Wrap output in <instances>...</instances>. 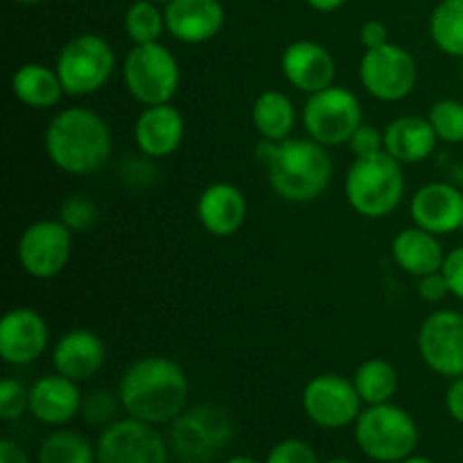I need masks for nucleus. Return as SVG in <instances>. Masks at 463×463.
<instances>
[{
  "mask_svg": "<svg viewBox=\"0 0 463 463\" xmlns=\"http://www.w3.org/2000/svg\"><path fill=\"white\" fill-rule=\"evenodd\" d=\"M188 393L185 371L175 360L161 355L136 360L118 387L127 414L149 425L172 423L185 410Z\"/></svg>",
  "mask_w": 463,
  "mask_h": 463,
  "instance_id": "f257e3e1",
  "label": "nucleus"
},
{
  "mask_svg": "<svg viewBox=\"0 0 463 463\" xmlns=\"http://www.w3.org/2000/svg\"><path fill=\"white\" fill-rule=\"evenodd\" d=\"M256 154L265 165L271 188L288 202H312L333 181V158L324 145L312 138L262 140Z\"/></svg>",
  "mask_w": 463,
  "mask_h": 463,
  "instance_id": "f03ea898",
  "label": "nucleus"
},
{
  "mask_svg": "<svg viewBox=\"0 0 463 463\" xmlns=\"http://www.w3.org/2000/svg\"><path fill=\"white\" fill-rule=\"evenodd\" d=\"M107 120L84 107L63 109L45 129V154L61 172L86 176L99 172L111 156Z\"/></svg>",
  "mask_w": 463,
  "mask_h": 463,
  "instance_id": "7ed1b4c3",
  "label": "nucleus"
},
{
  "mask_svg": "<svg viewBox=\"0 0 463 463\" xmlns=\"http://www.w3.org/2000/svg\"><path fill=\"white\" fill-rule=\"evenodd\" d=\"M405 194L402 163L387 149L353 161L346 175V199L355 213L369 220L392 215Z\"/></svg>",
  "mask_w": 463,
  "mask_h": 463,
  "instance_id": "20e7f679",
  "label": "nucleus"
},
{
  "mask_svg": "<svg viewBox=\"0 0 463 463\" xmlns=\"http://www.w3.org/2000/svg\"><path fill=\"white\" fill-rule=\"evenodd\" d=\"M233 432V419L224 407L202 402L172 420V455L179 463H213L226 450Z\"/></svg>",
  "mask_w": 463,
  "mask_h": 463,
  "instance_id": "39448f33",
  "label": "nucleus"
},
{
  "mask_svg": "<svg viewBox=\"0 0 463 463\" xmlns=\"http://www.w3.org/2000/svg\"><path fill=\"white\" fill-rule=\"evenodd\" d=\"M355 441L369 459L398 463L414 455L419 446V428L402 407L392 402L369 405L355 420Z\"/></svg>",
  "mask_w": 463,
  "mask_h": 463,
  "instance_id": "423d86ee",
  "label": "nucleus"
},
{
  "mask_svg": "<svg viewBox=\"0 0 463 463\" xmlns=\"http://www.w3.org/2000/svg\"><path fill=\"white\" fill-rule=\"evenodd\" d=\"M127 90L145 107L167 104L179 90L181 68L163 43H140L127 52L122 63Z\"/></svg>",
  "mask_w": 463,
  "mask_h": 463,
  "instance_id": "0eeeda50",
  "label": "nucleus"
},
{
  "mask_svg": "<svg viewBox=\"0 0 463 463\" xmlns=\"http://www.w3.org/2000/svg\"><path fill=\"white\" fill-rule=\"evenodd\" d=\"M116 52L107 39L98 34H80L68 41L57 57L59 80L66 95H90L102 89L113 75Z\"/></svg>",
  "mask_w": 463,
  "mask_h": 463,
  "instance_id": "6e6552de",
  "label": "nucleus"
},
{
  "mask_svg": "<svg viewBox=\"0 0 463 463\" xmlns=\"http://www.w3.org/2000/svg\"><path fill=\"white\" fill-rule=\"evenodd\" d=\"M362 118L364 113L357 95L342 86H328L312 93L303 107V127L307 136L324 147L348 143L362 125Z\"/></svg>",
  "mask_w": 463,
  "mask_h": 463,
  "instance_id": "1a4fd4ad",
  "label": "nucleus"
},
{
  "mask_svg": "<svg viewBox=\"0 0 463 463\" xmlns=\"http://www.w3.org/2000/svg\"><path fill=\"white\" fill-rule=\"evenodd\" d=\"M362 86L383 102H398L414 90L419 80L416 59L396 43L366 50L360 61Z\"/></svg>",
  "mask_w": 463,
  "mask_h": 463,
  "instance_id": "9d476101",
  "label": "nucleus"
},
{
  "mask_svg": "<svg viewBox=\"0 0 463 463\" xmlns=\"http://www.w3.org/2000/svg\"><path fill=\"white\" fill-rule=\"evenodd\" d=\"M72 256V231L61 220H39L18 240V262L32 279L48 280L66 269Z\"/></svg>",
  "mask_w": 463,
  "mask_h": 463,
  "instance_id": "9b49d317",
  "label": "nucleus"
},
{
  "mask_svg": "<svg viewBox=\"0 0 463 463\" xmlns=\"http://www.w3.org/2000/svg\"><path fill=\"white\" fill-rule=\"evenodd\" d=\"M303 411L319 428L342 430L355 423L362 414V398L353 380L324 373L312 378L303 389Z\"/></svg>",
  "mask_w": 463,
  "mask_h": 463,
  "instance_id": "f8f14e48",
  "label": "nucleus"
},
{
  "mask_svg": "<svg viewBox=\"0 0 463 463\" xmlns=\"http://www.w3.org/2000/svg\"><path fill=\"white\" fill-rule=\"evenodd\" d=\"M98 463H167L165 441L154 425L138 419L116 420L99 437Z\"/></svg>",
  "mask_w": 463,
  "mask_h": 463,
  "instance_id": "ddd939ff",
  "label": "nucleus"
},
{
  "mask_svg": "<svg viewBox=\"0 0 463 463\" xmlns=\"http://www.w3.org/2000/svg\"><path fill=\"white\" fill-rule=\"evenodd\" d=\"M419 353L430 371L443 378L463 375V312L437 310L419 330Z\"/></svg>",
  "mask_w": 463,
  "mask_h": 463,
  "instance_id": "4468645a",
  "label": "nucleus"
},
{
  "mask_svg": "<svg viewBox=\"0 0 463 463\" xmlns=\"http://www.w3.org/2000/svg\"><path fill=\"white\" fill-rule=\"evenodd\" d=\"M48 324L32 307H14L0 321V357L7 364L25 366L48 348Z\"/></svg>",
  "mask_w": 463,
  "mask_h": 463,
  "instance_id": "2eb2a0df",
  "label": "nucleus"
},
{
  "mask_svg": "<svg viewBox=\"0 0 463 463\" xmlns=\"http://www.w3.org/2000/svg\"><path fill=\"white\" fill-rule=\"evenodd\" d=\"M416 226L434 235L455 233L463 226V194L455 185L434 181L416 190L410 203Z\"/></svg>",
  "mask_w": 463,
  "mask_h": 463,
  "instance_id": "dca6fc26",
  "label": "nucleus"
},
{
  "mask_svg": "<svg viewBox=\"0 0 463 463\" xmlns=\"http://www.w3.org/2000/svg\"><path fill=\"white\" fill-rule=\"evenodd\" d=\"M280 71L294 89L303 93H319L335 81V59L317 41H297L288 45L280 57Z\"/></svg>",
  "mask_w": 463,
  "mask_h": 463,
  "instance_id": "f3484780",
  "label": "nucleus"
},
{
  "mask_svg": "<svg viewBox=\"0 0 463 463\" xmlns=\"http://www.w3.org/2000/svg\"><path fill=\"white\" fill-rule=\"evenodd\" d=\"M184 116L170 102L145 107L134 125L136 147L147 158L172 156L184 143Z\"/></svg>",
  "mask_w": 463,
  "mask_h": 463,
  "instance_id": "a211bd4d",
  "label": "nucleus"
},
{
  "mask_svg": "<svg viewBox=\"0 0 463 463\" xmlns=\"http://www.w3.org/2000/svg\"><path fill=\"white\" fill-rule=\"evenodd\" d=\"M165 30L181 43H206L224 25L220 0H172L165 5Z\"/></svg>",
  "mask_w": 463,
  "mask_h": 463,
  "instance_id": "6ab92c4d",
  "label": "nucleus"
},
{
  "mask_svg": "<svg viewBox=\"0 0 463 463\" xmlns=\"http://www.w3.org/2000/svg\"><path fill=\"white\" fill-rule=\"evenodd\" d=\"M81 393L66 375H43L30 387V414L43 425H66L81 411Z\"/></svg>",
  "mask_w": 463,
  "mask_h": 463,
  "instance_id": "aec40b11",
  "label": "nucleus"
},
{
  "mask_svg": "<svg viewBox=\"0 0 463 463\" xmlns=\"http://www.w3.org/2000/svg\"><path fill=\"white\" fill-rule=\"evenodd\" d=\"M197 217L203 229L215 238L238 233L247 217V199L233 184H213L199 194Z\"/></svg>",
  "mask_w": 463,
  "mask_h": 463,
  "instance_id": "412c9836",
  "label": "nucleus"
},
{
  "mask_svg": "<svg viewBox=\"0 0 463 463\" xmlns=\"http://www.w3.org/2000/svg\"><path fill=\"white\" fill-rule=\"evenodd\" d=\"M104 360H107L104 342L99 339V335L90 333V330H71V333L61 335L59 342L54 344V371L75 380V383L89 380L90 375L98 373Z\"/></svg>",
  "mask_w": 463,
  "mask_h": 463,
  "instance_id": "4be33fe9",
  "label": "nucleus"
},
{
  "mask_svg": "<svg viewBox=\"0 0 463 463\" xmlns=\"http://www.w3.org/2000/svg\"><path fill=\"white\" fill-rule=\"evenodd\" d=\"M392 253L398 267L407 271V274L416 276V279L437 274V271L443 269V262H446L439 235L430 233V231L420 229V226L402 229L393 238Z\"/></svg>",
  "mask_w": 463,
  "mask_h": 463,
  "instance_id": "5701e85b",
  "label": "nucleus"
},
{
  "mask_svg": "<svg viewBox=\"0 0 463 463\" xmlns=\"http://www.w3.org/2000/svg\"><path fill=\"white\" fill-rule=\"evenodd\" d=\"M437 134L428 118L401 116L384 129V149L401 163H420L437 147Z\"/></svg>",
  "mask_w": 463,
  "mask_h": 463,
  "instance_id": "b1692460",
  "label": "nucleus"
},
{
  "mask_svg": "<svg viewBox=\"0 0 463 463\" xmlns=\"http://www.w3.org/2000/svg\"><path fill=\"white\" fill-rule=\"evenodd\" d=\"M12 90L30 109H52L66 93L57 71L43 63H23L12 75Z\"/></svg>",
  "mask_w": 463,
  "mask_h": 463,
  "instance_id": "393cba45",
  "label": "nucleus"
},
{
  "mask_svg": "<svg viewBox=\"0 0 463 463\" xmlns=\"http://www.w3.org/2000/svg\"><path fill=\"white\" fill-rule=\"evenodd\" d=\"M251 118L262 140H274V143L289 138L294 122H297L292 99L280 90H265L258 95L251 109Z\"/></svg>",
  "mask_w": 463,
  "mask_h": 463,
  "instance_id": "a878e982",
  "label": "nucleus"
},
{
  "mask_svg": "<svg viewBox=\"0 0 463 463\" xmlns=\"http://www.w3.org/2000/svg\"><path fill=\"white\" fill-rule=\"evenodd\" d=\"M357 393H360L364 405H383L389 402L398 392V371L389 362L366 360L353 378Z\"/></svg>",
  "mask_w": 463,
  "mask_h": 463,
  "instance_id": "bb28decb",
  "label": "nucleus"
},
{
  "mask_svg": "<svg viewBox=\"0 0 463 463\" xmlns=\"http://www.w3.org/2000/svg\"><path fill=\"white\" fill-rule=\"evenodd\" d=\"M430 36L441 52L463 59V0H441L434 7Z\"/></svg>",
  "mask_w": 463,
  "mask_h": 463,
  "instance_id": "cd10ccee",
  "label": "nucleus"
},
{
  "mask_svg": "<svg viewBox=\"0 0 463 463\" xmlns=\"http://www.w3.org/2000/svg\"><path fill=\"white\" fill-rule=\"evenodd\" d=\"M39 463H98V452L84 434L57 430L41 443Z\"/></svg>",
  "mask_w": 463,
  "mask_h": 463,
  "instance_id": "c85d7f7f",
  "label": "nucleus"
},
{
  "mask_svg": "<svg viewBox=\"0 0 463 463\" xmlns=\"http://www.w3.org/2000/svg\"><path fill=\"white\" fill-rule=\"evenodd\" d=\"M165 27V14L156 7L154 0H136L125 14V30L134 45L156 43Z\"/></svg>",
  "mask_w": 463,
  "mask_h": 463,
  "instance_id": "c756f323",
  "label": "nucleus"
},
{
  "mask_svg": "<svg viewBox=\"0 0 463 463\" xmlns=\"http://www.w3.org/2000/svg\"><path fill=\"white\" fill-rule=\"evenodd\" d=\"M428 120L434 134L443 143H463V102L452 98H443L430 109Z\"/></svg>",
  "mask_w": 463,
  "mask_h": 463,
  "instance_id": "7c9ffc66",
  "label": "nucleus"
},
{
  "mask_svg": "<svg viewBox=\"0 0 463 463\" xmlns=\"http://www.w3.org/2000/svg\"><path fill=\"white\" fill-rule=\"evenodd\" d=\"M120 405V396H113L109 389H95L81 401V416L89 425H104L113 420Z\"/></svg>",
  "mask_w": 463,
  "mask_h": 463,
  "instance_id": "2f4dec72",
  "label": "nucleus"
},
{
  "mask_svg": "<svg viewBox=\"0 0 463 463\" xmlns=\"http://www.w3.org/2000/svg\"><path fill=\"white\" fill-rule=\"evenodd\" d=\"M30 411V389L14 378L0 383V419L16 420Z\"/></svg>",
  "mask_w": 463,
  "mask_h": 463,
  "instance_id": "473e14b6",
  "label": "nucleus"
},
{
  "mask_svg": "<svg viewBox=\"0 0 463 463\" xmlns=\"http://www.w3.org/2000/svg\"><path fill=\"white\" fill-rule=\"evenodd\" d=\"M61 222L71 231H89L98 222V206L84 194H72L63 202Z\"/></svg>",
  "mask_w": 463,
  "mask_h": 463,
  "instance_id": "72a5a7b5",
  "label": "nucleus"
},
{
  "mask_svg": "<svg viewBox=\"0 0 463 463\" xmlns=\"http://www.w3.org/2000/svg\"><path fill=\"white\" fill-rule=\"evenodd\" d=\"M265 463H319V457L306 441L288 439L271 448Z\"/></svg>",
  "mask_w": 463,
  "mask_h": 463,
  "instance_id": "f704fd0d",
  "label": "nucleus"
},
{
  "mask_svg": "<svg viewBox=\"0 0 463 463\" xmlns=\"http://www.w3.org/2000/svg\"><path fill=\"white\" fill-rule=\"evenodd\" d=\"M348 145H351V152L355 154V158L371 156V154H378L384 149V134H380L375 127L362 122L355 134L351 136Z\"/></svg>",
  "mask_w": 463,
  "mask_h": 463,
  "instance_id": "c9c22d12",
  "label": "nucleus"
},
{
  "mask_svg": "<svg viewBox=\"0 0 463 463\" xmlns=\"http://www.w3.org/2000/svg\"><path fill=\"white\" fill-rule=\"evenodd\" d=\"M443 276H446L448 285H450V294L463 301V244L452 249L443 262Z\"/></svg>",
  "mask_w": 463,
  "mask_h": 463,
  "instance_id": "e433bc0d",
  "label": "nucleus"
},
{
  "mask_svg": "<svg viewBox=\"0 0 463 463\" xmlns=\"http://www.w3.org/2000/svg\"><path fill=\"white\" fill-rule=\"evenodd\" d=\"M448 294H450V285H448L443 271L419 279V297L423 298L425 303H439L443 301Z\"/></svg>",
  "mask_w": 463,
  "mask_h": 463,
  "instance_id": "4c0bfd02",
  "label": "nucleus"
},
{
  "mask_svg": "<svg viewBox=\"0 0 463 463\" xmlns=\"http://www.w3.org/2000/svg\"><path fill=\"white\" fill-rule=\"evenodd\" d=\"M360 41H362V45H364L366 50L380 48V45L389 43L387 27H384L380 21L364 23V25H362V30H360Z\"/></svg>",
  "mask_w": 463,
  "mask_h": 463,
  "instance_id": "58836bf2",
  "label": "nucleus"
},
{
  "mask_svg": "<svg viewBox=\"0 0 463 463\" xmlns=\"http://www.w3.org/2000/svg\"><path fill=\"white\" fill-rule=\"evenodd\" d=\"M446 410L457 423L463 425V375L452 380V384L446 392Z\"/></svg>",
  "mask_w": 463,
  "mask_h": 463,
  "instance_id": "ea45409f",
  "label": "nucleus"
},
{
  "mask_svg": "<svg viewBox=\"0 0 463 463\" xmlns=\"http://www.w3.org/2000/svg\"><path fill=\"white\" fill-rule=\"evenodd\" d=\"M0 463H30V457L12 439H3L0 441Z\"/></svg>",
  "mask_w": 463,
  "mask_h": 463,
  "instance_id": "a19ab883",
  "label": "nucleus"
},
{
  "mask_svg": "<svg viewBox=\"0 0 463 463\" xmlns=\"http://www.w3.org/2000/svg\"><path fill=\"white\" fill-rule=\"evenodd\" d=\"M344 3H346V0H307V5L315 7L317 12H335V9L342 7Z\"/></svg>",
  "mask_w": 463,
  "mask_h": 463,
  "instance_id": "79ce46f5",
  "label": "nucleus"
},
{
  "mask_svg": "<svg viewBox=\"0 0 463 463\" xmlns=\"http://www.w3.org/2000/svg\"><path fill=\"white\" fill-rule=\"evenodd\" d=\"M226 463H258L256 459H251V457H244V455H240V457H231L229 461Z\"/></svg>",
  "mask_w": 463,
  "mask_h": 463,
  "instance_id": "37998d69",
  "label": "nucleus"
},
{
  "mask_svg": "<svg viewBox=\"0 0 463 463\" xmlns=\"http://www.w3.org/2000/svg\"><path fill=\"white\" fill-rule=\"evenodd\" d=\"M398 463H434V461H430V459H425V457H407V459H402V461H398Z\"/></svg>",
  "mask_w": 463,
  "mask_h": 463,
  "instance_id": "c03bdc74",
  "label": "nucleus"
},
{
  "mask_svg": "<svg viewBox=\"0 0 463 463\" xmlns=\"http://www.w3.org/2000/svg\"><path fill=\"white\" fill-rule=\"evenodd\" d=\"M16 3H21V5H39V3H43V0H16Z\"/></svg>",
  "mask_w": 463,
  "mask_h": 463,
  "instance_id": "a18cd8bd",
  "label": "nucleus"
},
{
  "mask_svg": "<svg viewBox=\"0 0 463 463\" xmlns=\"http://www.w3.org/2000/svg\"><path fill=\"white\" fill-rule=\"evenodd\" d=\"M328 463H353V461H348V459H330Z\"/></svg>",
  "mask_w": 463,
  "mask_h": 463,
  "instance_id": "49530a36",
  "label": "nucleus"
},
{
  "mask_svg": "<svg viewBox=\"0 0 463 463\" xmlns=\"http://www.w3.org/2000/svg\"><path fill=\"white\" fill-rule=\"evenodd\" d=\"M154 3H161V5H167V3H172V0H154Z\"/></svg>",
  "mask_w": 463,
  "mask_h": 463,
  "instance_id": "de8ad7c7",
  "label": "nucleus"
},
{
  "mask_svg": "<svg viewBox=\"0 0 463 463\" xmlns=\"http://www.w3.org/2000/svg\"><path fill=\"white\" fill-rule=\"evenodd\" d=\"M461 231H463V226H461Z\"/></svg>",
  "mask_w": 463,
  "mask_h": 463,
  "instance_id": "09e8293b",
  "label": "nucleus"
}]
</instances>
